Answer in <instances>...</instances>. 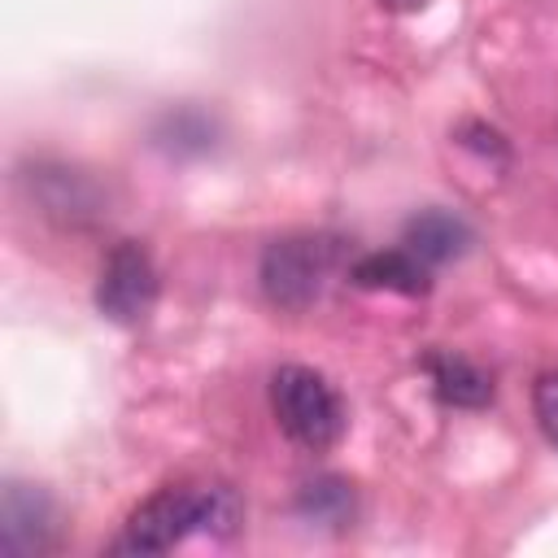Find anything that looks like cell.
<instances>
[{
	"mask_svg": "<svg viewBox=\"0 0 558 558\" xmlns=\"http://www.w3.org/2000/svg\"><path fill=\"white\" fill-rule=\"evenodd\" d=\"M244 523V501L227 480H179L144 497L113 541V554H170L187 536H231Z\"/></svg>",
	"mask_w": 558,
	"mask_h": 558,
	"instance_id": "6da1fadb",
	"label": "cell"
},
{
	"mask_svg": "<svg viewBox=\"0 0 558 558\" xmlns=\"http://www.w3.org/2000/svg\"><path fill=\"white\" fill-rule=\"evenodd\" d=\"M340 262H344V240L340 235H327V231L279 235L262 248L257 288L275 310L301 314L323 296V288L331 283Z\"/></svg>",
	"mask_w": 558,
	"mask_h": 558,
	"instance_id": "7a4b0ae2",
	"label": "cell"
},
{
	"mask_svg": "<svg viewBox=\"0 0 558 558\" xmlns=\"http://www.w3.org/2000/svg\"><path fill=\"white\" fill-rule=\"evenodd\" d=\"M270 414L279 423V432L305 449V453H327L331 445H340L344 427H349V410L340 401V392L331 388L327 375H318L314 366H279L270 375Z\"/></svg>",
	"mask_w": 558,
	"mask_h": 558,
	"instance_id": "3957f363",
	"label": "cell"
},
{
	"mask_svg": "<svg viewBox=\"0 0 558 558\" xmlns=\"http://www.w3.org/2000/svg\"><path fill=\"white\" fill-rule=\"evenodd\" d=\"M157 292H161V279H157L153 253L140 240H118L100 262L96 310L118 327H135L153 314Z\"/></svg>",
	"mask_w": 558,
	"mask_h": 558,
	"instance_id": "277c9868",
	"label": "cell"
},
{
	"mask_svg": "<svg viewBox=\"0 0 558 558\" xmlns=\"http://www.w3.org/2000/svg\"><path fill=\"white\" fill-rule=\"evenodd\" d=\"M57 549V506L35 484H9L0 497V554L31 558Z\"/></svg>",
	"mask_w": 558,
	"mask_h": 558,
	"instance_id": "5b68a950",
	"label": "cell"
},
{
	"mask_svg": "<svg viewBox=\"0 0 558 558\" xmlns=\"http://www.w3.org/2000/svg\"><path fill=\"white\" fill-rule=\"evenodd\" d=\"M423 371H427L432 392H436L440 405H449V410H484V405H493L497 384L480 362H471L462 353H449V349H432V353H423Z\"/></svg>",
	"mask_w": 558,
	"mask_h": 558,
	"instance_id": "8992f818",
	"label": "cell"
},
{
	"mask_svg": "<svg viewBox=\"0 0 558 558\" xmlns=\"http://www.w3.org/2000/svg\"><path fill=\"white\" fill-rule=\"evenodd\" d=\"M475 244V231H471V222L462 218V214H453V209H418L405 227H401V248H410L418 262H427L432 270L436 266H445V262H453V257H462L466 248Z\"/></svg>",
	"mask_w": 558,
	"mask_h": 558,
	"instance_id": "52a82bcc",
	"label": "cell"
},
{
	"mask_svg": "<svg viewBox=\"0 0 558 558\" xmlns=\"http://www.w3.org/2000/svg\"><path fill=\"white\" fill-rule=\"evenodd\" d=\"M349 279L366 292H401V296H427L432 292V266L418 262L410 248H375L349 262Z\"/></svg>",
	"mask_w": 558,
	"mask_h": 558,
	"instance_id": "ba28073f",
	"label": "cell"
},
{
	"mask_svg": "<svg viewBox=\"0 0 558 558\" xmlns=\"http://www.w3.org/2000/svg\"><path fill=\"white\" fill-rule=\"evenodd\" d=\"M31 187H35V196H39L44 214L65 218V222H83V218H92L96 205H100L96 187H92L78 170H65V166H39V170L31 174Z\"/></svg>",
	"mask_w": 558,
	"mask_h": 558,
	"instance_id": "9c48e42d",
	"label": "cell"
},
{
	"mask_svg": "<svg viewBox=\"0 0 558 558\" xmlns=\"http://www.w3.org/2000/svg\"><path fill=\"white\" fill-rule=\"evenodd\" d=\"M353 484L340 475H314L296 488V514L310 523H327V527H344L353 523Z\"/></svg>",
	"mask_w": 558,
	"mask_h": 558,
	"instance_id": "30bf717a",
	"label": "cell"
},
{
	"mask_svg": "<svg viewBox=\"0 0 558 558\" xmlns=\"http://www.w3.org/2000/svg\"><path fill=\"white\" fill-rule=\"evenodd\" d=\"M532 414L545 440L558 449V371H541L532 384Z\"/></svg>",
	"mask_w": 558,
	"mask_h": 558,
	"instance_id": "8fae6325",
	"label": "cell"
},
{
	"mask_svg": "<svg viewBox=\"0 0 558 558\" xmlns=\"http://www.w3.org/2000/svg\"><path fill=\"white\" fill-rule=\"evenodd\" d=\"M384 9H397V13H414V9H423L427 0H379Z\"/></svg>",
	"mask_w": 558,
	"mask_h": 558,
	"instance_id": "7c38bea8",
	"label": "cell"
}]
</instances>
